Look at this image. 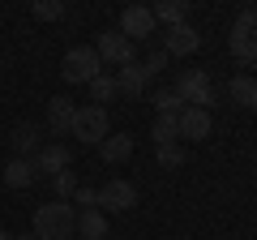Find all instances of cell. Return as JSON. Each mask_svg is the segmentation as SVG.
Returning a JSON list of instances; mask_svg holds the SVG:
<instances>
[{"instance_id":"1","label":"cell","mask_w":257,"mask_h":240,"mask_svg":"<svg viewBox=\"0 0 257 240\" xmlns=\"http://www.w3.org/2000/svg\"><path fill=\"white\" fill-rule=\"evenodd\" d=\"M35 236L39 240H73L77 236V210L69 202H43L35 210Z\"/></svg>"},{"instance_id":"2","label":"cell","mask_w":257,"mask_h":240,"mask_svg":"<svg viewBox=\"0 0 257 240\" xmlns=\"http://www.w3.org/2000/svg\"><path fill=\"white\" fill-rule=\"evenodd\" d=\"M103 73V60L94 56V47H69L60 60V77L69 86H90L94 77Z\"/></svg>"},{"instance_id":"3","label":"cell","mask_w":257,"mask_h":240,"mask_svg":"<svg viewBox=\"0 0 257 240\" xmlns=\"http://www.w3.org/2000/svg\"><path fill=\"white\" fill-rule=\"evenodd\" d=\"M172 90L180 94L184 107H202V111H210V103H214V86H210V73H206V69H184V73L176 77Z\"/></svg>"},{"instance_id":"4","label":"cell","mask_w":257,"mask_h":240,"mask_svg":"<svg viewBox=\"0 0 257 240\" xmlns=\"http://www.w3.org/2000/svg\"><path fill=\"white\" fill-rule=\"evenodd\" d=\"M73 133L82 146H99L103 138L111 133V116H107V107H94V103H86V107H77V116H73Z\"/></svg>"},{"instance_id":"5","label":"cell","mask_w":257,"mask_h":240,"mask_svg":"<svg viewBox=\"0 0 257 240\" xmlns=\"http://www.w3.org/2000/svg\"><path fill=\"white\" fill-rule=\"evenodd\" d=\"M227 47L236 60H257V9H244L236 22H231Z\"/></svg>"},{"instance_id":"6","label":"cell","mask_w":257,"mask_h":240,"mask_svg":"<svg viewBox=\"0 0 257 240\" xmlns=\"http://www.w3.org/2000/svg\"><path fill=\"white\" fill-rule=\"evenodd\" d=\"M94 56L103 60V69L107 65H116V69H124V65H133L138 60V47L128 43L120 30H103L99 35V43H94Z\"/></svg>"},{"instance_id":"7","label":"cell","mask_w":257,"mask_h":240,"mask_svg":"<svg viewBox=\"0 0 257 240\" xmlns=\"http://www.w3.org/2000/svg\"><path fill=\"white\" fill-rule=\"evenodd\" d=\"M116 30L138 47V43H146V39L159 30V22H155V13H150L146 5H128V9L120 13V26H116Z\"/></svg>"},{"instance_id":"8","label":"cell","mask_w":257,"mask_h":240,"mask_svg":"<svg viewBox=\"0 0 257 240\" xmlns=\"http://www.w3.org/2000/svg\"><path fill=\"white\" fill-rule=\"evenodd\" d=\"M138 206V189L128 185V180H107V185H99V210L103 214H124Z\"/></svg>"},{"instance_id":"9","label":"cell","mask_w":257,"mask_h":240,"mask_svg":"<svg viewBox=\"0 0 257 240\" xmlns=\"http://www.w3.org/2000/svg\"><path fill=\"white\" fill-rule=\"evenodd\" d=\"M69 163H73V150L64 146V142H43V150L35 155V172H39V180H52V176H60V172H69Z\"/></svg>"},{"instance_id":"10","label":"cell","mask_w":257,"mask_h":240,"mask_svg":"<svg viewBox=\"0 0 257 240\" xmlns=\"http://www.w3.org/2000/svg\"><path fill=\"white\" fill-rule=\"evenodd\" d=\"M197 47H202V35H197V26H189V22L163 30V52H167V60H172V56H193Z\"/></svg>"},{"instance_id":"11","label":"cell","mask_w":257,"mask_h":240,"mask_svg":"<svg viewBox=\"0 0 257 240\" xmlns=\"http://www.w3.org/2000/svg\"><path fill=\"white\" fill-rule=\"evenodd\" d=\"M9 146H13V159H35L39 150H43V129L39 125H18V129L9 133Z\"/></svg>"},{"instance_id":"12","label":"cell","mask_w":257,"mask_h":240,"mask_svg":"<svg viewBox=\"0 0 257 240\" xmlns=\"http://www.w3.org/2000/svg\"><path fill=\"white\" fill-rule=\"evenodd\" d=\"M73 116H77V103L73 99H64V94L47 99V129H52V133H69V129H73Z\"/></svg>"},{"instance_id":"13","label":"cell","mask_w":257,"mask_h":240,"mask_svg":"<svg viewBox=\"0 0 257 240\" xmlns=\"http://www.w3.org/2000/svg\"><path fill=\"white\" fill-rule=\"evenodd\" d=\"M146 69H142V60H133V65H124L116 73V90L124 94V99H142V94H146Z\"/></svg>"},{"instance_id":"14","label":"cell","mask_w":257,"mask_h":240,"mask_svg":"<svg viewBox=\"0 0 257 240\" xmlns=\"http://www.w3.org/2000/svg\"><path fill=\"white\" fill-rule=\"evenodd\" d=\"M180 138H189V142L210 138V111H202V107H184V111H180Z\"/></svg>"},{"instance_id":"15","label":"cell","mask_w":257,"mask_h":240,"mask_svg":"<svg viewBox=\"0 0 257 240\" xmlns=\"http://www.w3.org/2000/svg\"><path fill=\"white\" fill-rule=\"evenodd\" d=\"M5 185L9 189H30L39 180V172H35V159H9V163H5Z\"/></svg>"},{"instance_id":"16","label":"cell","mask_w":257,"mask_h":240,"mask_svg":"<svg viewBox=\"0 0 257 240\" xmlns=\"http://www.w3.org/2000/svg\"><path fill=\"white\" fill-rule=\"evenodd\" d=\"M227 94H231V103H236V107L253 111V107H257V77H248V73H236V77L227 82Z\"/></svg>"},{"instance_id":"17","label":"cell","mask_w":257,"mask_h":240,"mask_svg":"<svg viewBox=\"0 0 257 240\" xmlns=\"http://www.w3.org/2000/svg\"><path fill=\"white\" fill-rule=\"evenodd\" d=\"M99 155H103V163H124V159H133V138L128 133H107L99 142Z\"/></svg>"},{"instance_id":"18","label":"cell","mask_w":257,"mask_h":240,"mask_svg":"<svg viewBox=\"0 0 257 240\" xmlns=\"http://www.w3.org/2000/svg\"><path fill=\"white\" fill-rule=\"evenodd\" d=\"M77 236L82 240H107V214L94 206V210H82L77 214Z\"/></svg>"},{"instance_id":"19","label":"cell","mask_w":257,"mask_h":240,"mask_svg":"<svg viewBox=\"0 0 257 240\" xmlns=\"http://www.w3.org/2000/svg\"><path fill=\"white\" fill-rule=\"evenodd\" d=\"M150 138H155V146H172V142H180V116H155Z\"/></svg>"},{"instance_id":"20","label":"cell","mask_w":257,"mask_h":240,"mask_svg":"<svg viewBox=\"0 0 257 240\" xmlns=\"http://www.w3.org/2000/svg\"><path fill=\"white\" fill-rule=\"evenodd\" d=\"M155 22H167V26H180V22H189V0H163V5H155Z\"/></svg>"},{"instance_id":"21","label":"cell","mask_w":257,"mask_h":240,"mask_svg":"<svg viewBox=\"0 0 257 240\" xmlns=\"http://www.w3.org/2000/svg\"><path fill=\"white\" fill-rule=\"evenodd\" d=\"M90 99H94V107H103V103H111V99H120V90H116V73H99L90 82Z\"/></svg>"},{"instance_id":"22","label":"cell","mask_w":257,"mask_h":240,"mask_svg":"<svg viewBox=\"0 0 257 240\" xmlns=\"http://www.w3.org/2000/svg\"><path fill=\"white\" fill-rule=\"evenodd\" d=\"M150 103H155V111H159V116H180V111H184L180 94H176L172 86H167V90H159V94H155V99H150Z\"/></svg>"},{"instance_id":"23","label":"cell","mask_w":257,"mask_h":240,"mask_svg":"<svg viewBox=\"0 0 257 240\" xmlns=\"http://www.w3.org/2000/svg\"><path fill=\"white\" fill-rule=\"evenodd\" d=\"M52 193H56V202H69V197L77 193V176H73V172L52 176Z\"/></svg>"},{"instance_id":"24","label":"cell","mask_w":257,"mask_h":240,"mask_svg":"<svg viewBox=\"0 0 257 240\" xmlns=\"http://www.w3.org/2000/svg\"><path fill=\"white\" fill-rule=\"evenodd\" d=\"M30 13L39 22H60L64 18V0H39V5H30Z\"/></svg>"},{"instance_id":"25","label":"cell","mask_w":257,"mask_h":240,"mask_svg":"<svg viewBox=\"0 0 257 240\" xmlns=\"http://www.w3.org/2000/svg\"><path fill=\"white\" fill-rule=\"evenodd\" d=\"M159 167H167V172L184 167V150H180V142H172V146H159Z\"/></svg>"},{"instance_id":"26","label":"cell","mask_w":257,"mask_h":240,"mask_svg":"<svg viewBox=\"0 0 257 240\" xmlns=\"http://www.w3.org/2000/svg\"><path fill=\"white\" fill-rule=\"evenodd\" d=\"M142 69H146V77L163 73V69H167V52H163V47H159V52H150L146 60H142Z\"/></svg>"},{"instance_id":"27","label":"cell","mask_w":257,"mask_h":240,"mask_svg":"<svg viewBox=\"0 0 257 240\" xmlns=\"http://www.w3.org/2000/svg\"><path fill=\"white\" fill-rule=\"evenodd\" d=\"M77 206H86V210H94V206H99V189H94V185H77Z\"/></svg>"},{"instance_id":"28","label":"cell","mask_w":257,"mask_h":240,"mask_svg":"<svg viewBox=\"0 0 257 240\" xmlns=\"http://www.w3.org/2000/svg\"><path fill=\"white\" fill-rule=\"evenodd\" d=\"M13 240H39V236H35V231H30V236H13Z\"/></svg>"},{"instance_id":"29","label":"cell","mask_w":257,"mask_h":240,"mask_svg":"<svg viewBox=\"0 0 257 240\" xmlns=\"http://www.w3.org/2000/svg\"><path fill=\"white\" fill-rule=\"evenodd\" d=\"M0 240H13V236H9V231H0Z\"/></svg>"},{"instance_id":"30","label":"cell","mask_w":257,"mask_h":240,"mask_svg":"<svg viewBox=\"0 0 257 240\" xmlns=\"http://www.w3.org/2000/svg\"><path fill=\"white\" fill-rule=\"evenodd\" d=\"M180 240H193V236H180Z\"/></svg>"}]
</instances>
